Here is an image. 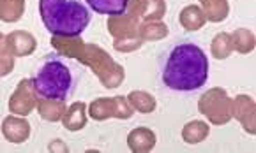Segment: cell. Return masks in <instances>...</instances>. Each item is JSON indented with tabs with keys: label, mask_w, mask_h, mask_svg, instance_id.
Masks as SVG:
<instances>
[{
	"label": "cell",
	"mask_w": 256,
	"mask_h": 153,
	"mask_svg": "<svg viewBox=\"0 0 256 153\" xmlns=\"http://www.w3.org/2000/svg\"><path fill=\"white\" fill-rule=\"evenodd\" d=\"M129 2L131 0H87V4L98 14H108V16L124 14Z\"/></svg>",
	"instance_id": "obj_14"
},
{
	"label": "cell",
	"mask_w": 256,
	"mask_h": 153,
	"mask_svg": "<svg viewBox=\"0 0 256 153\" xmlns=\"http://www.w3.org/2000/svg\"><path fill=\"white\" fill-rule=\"evenodd\" d=\"M128 101H129V104L132 106V109L144 113V115L152 113L156 109V106H158L156 99L152 97L148 92H142V90H134V92H131L129 97H128Z\"/></svg>",
	"instance_id": "obj_20"
},
{
	"label": "cell",
	"mask_w": 256,
	"mask_h": 153,
	"mask_svg": "<svg viewBox=\"0 0 256 153\" xmlns=\"http://www.w3.org/2000/svg\"><path fill=\"white\" fill-rule=\"evenodd\" d=\"M256 106L249 95H238L234 101V116L242 124L248 134H254L256 132Z\"/></svg>",
	"instance_id": "obj_9"
},
{
	"label": "cell",
	"mask_w": 256,
	"mask_h": 153,
	"mask_svg": "<svg viewBox=\"0 0 256 153\" xmlns=\"http://www.w3.org/2000/svg\"><path fill=\"white\" fill-rule=\"evenodd\" d=\"M230 39H232L234 49L242 53V55H248V53H251L252 49H254V35H252L251 30L238 28L230 35Z\"/></svg>",
	"instance_id": "obj_21"
},
{
	"label": "cell",
	"mask_w": 256,
	"mask_h": 153,
	"mask_svg": "<svg viewBox=\"0 0 256 153\" xmlns=\"http://www.w3.org/2000/svg\"><path fill=\"white\" fill-rule=\"evenodd\" d=\"M12 65H14L12 55H9V53L0 55V78H2V76H8L9 72L12 71Z\"/></svg>",
	"instance_id": "obj_25"
},
{
	"label": "cell",
	"mask_w": 256,
	"mask_h": 153,
	"mask_svg": "<svg viewBox=\"0 0 256 153\" xmlns=\"http://www.w3.org/2000/svg\"><path fill=\"white\" fill-rule=\"evenodd\" d=\"M36 94L41 99L66 101L74 92V78L68 65L56 55H50L39 65L34 78Z\"/></svg>",
	"instance_id": "obj_3"
},
{
	"label": "cell",
	"mask_w": 256,
	"mask_h": 153,
	"mask_svg": "<svg viewBox=\"0 0 256 153\" xmlns=\"http://www.w3.org/2000/svg\"><path fill=\"white\" fill-rule=\"evenodd\" d=\"M36 95L38 94L34 88V79H22L18 88L14 90V94L9 99V111L22 116L30 115L32 109L38 106Z\"/></svg>",
	"instance_id": "obj_7"
},
{
	"label": "cell",
	"mask_w": 256,
	"mask_h": 153,
	"mask_svg": "<svg viewBox=\"0 0 256 153\" xmlns=\"http://www.w3.org/2000/svg\"><path fill=\"white\" fill-rule=\"evenodd\" d=\"M62 124L68 131H82L87 125V106L83 102H74L71 108H68L62 115Z\"/></svg>",
	"instance_id": "obj_13"
},
{
	"label": "cell",
	"mask_w": 256,
	"mask_h": 153,
	"mask_svg": "<svg viewBox=\"0 0 256 153\" xmlns=\"http://www.w3.org/2000/svg\"><path fill=\"white\" fill-rule=\"evenodd\" d=\"M138 21L136 18L129 14H118V16H110L108 19V28L110 34L115 37V42L118 41H129V39H140L138 37Z\"/></svg>",
	"instance_id": "obj_8"
},
{
	"label": "cell",
	"mask_w": 256,
	"mask_h": 153,
	"mask_svg": "<svg viewBox=\"0 0 256 153\" xmlns=\"http://www.w3.org/2000/svg\"><path fill=\"white\" fill-rule=\"evenodd\" d=\"M2 134L9 143H25L30 136V125L25 118H18V116H8L2 124Z\"/></svg>",
	"instance_id": "obj_11"
},
{
	"label": "cell",
	"mask_w": 256,
	"mask_h": 153,
	"mask_svg": "<svg viewBox=\"0 0 256 153\" xmlns=\"http://www.w3.org/2000/svg\"><path fill=\"white\" fill-rule=\"evenodd\" d=\"M208 136V125L200 120H194V122H189L184 129H182V138L189 145H196V143L205 141Z\"/></svg>",
	"instance_id": "obj_19"
},
{
	"label": "cell",
	"mask_w": 256,
	"mask_h": 153,
	"mask_svg": "<svg viewBox=\"0 0 256 153\" xmlns=\"http://www.w3.org/2000/svg\"><path fill=\"white\" fill-rule=\"evenodd\" d=\"M202 5H204L205 18L214 23L222 21L230 12V5H228L226 0H204Z\"/></svg>",
	"instance_id": "obj_18"
},
{
	"label": "cell",
	"mask_w": 256,
	"mask_h": 153,
	"mask_svg": "<svg viewBox=\"0 0 256 153\" xmlns=\"http://www.w3.org/2000/svg\"><path fill=\"white\" fill-rule=\"evenodd\" d=\"M88 115L94 120H106V118L128 120L132 116V106L122 95H118V97L96 99L88 106Z\"/></svg>",
	"instance_id": "obj_6"
},
{
	"label": "cell",
	"mask_w": 256,
	"mask_h": 153,
	"mask_svg": "<svg viewBox=\"0 0 256 153\" xmlns=\"http://www.w3.org/2000/svg\"><path fill=\"white\" fill-rule=\"evenodd\" d=\"M6 44H8V51L12 56H26L30 53L36 51L38 48V42L36 37L28 32H23V30H16L6 37Z\"/></svg>",
	"instance_id": "obj_10"
},
{
	"label": "cell",
	"mask_w": 256,
	"mask_h": 153,
	"mask_svg": "<svg viewBox=\"0 0 256 153\" xmlns=\"http://www.w3.org/2000/svg\"><path fill=\"white\" fill-rule=\"evenodd\" d=\"M78 60L87 64L92 71L98 74L106 88H115L124 81V71L118 64H115L104 49L98 48L94 44H83Z\"/></svg>",
	"instance_id": "obj_4"
},
{
	"label": "cell",
	"mask_w": 256,
	"mask_h": 153,
	"mask_svg": "<svg viewBox=\"0 0 256 153\" xmlns=\"http://www.w3.org/2000/svg\"><path fill=\"white\" fill-rule=\"evenodd\" d=\"M39 115L46 122H58L62 120V115L66 111L64 101H53V99H42L38 102Z\"/></svg>",
	"instance_id": "obj_16"
},
{
	"label": "cell",
	"mask_w": 256,
	"mask_h": 153,
	"mask_svg": "<svg viewBox=\"0 0 256 153\" xmlns=\"http://www.w3.org/2000/svg\"><path fill=\"white\" fill-rule=\"evenodd\" d=\"M4 53L9 51H8V44H6V35L0 34V55H4Z\"/></svg>",
	"instance_id": "obj_26"
},
{
	"label": "cell",
	"mask_w": 256,
	"mask_h": 153,
	"mask_svg": "<svg viewBox=\"0 0 256 153\" xmlns=\"http://www.w3.org/2000/svg\"><path fill=\"white\" fill-rule=\"evenodd\" d=\"M25 11V0H0V19L6 23H16Z\"/></svg>",
	"instance_id": "obj_17"
},
{
	"label": "cell",
	"mask_w": 256,
	"mask_h": 153,
	"mask_svg": "<svg viewBox=\"0 0 256 153\" xmlns=\"http://www.w3.org/2000/svg\"><path fill=\"white\" fill-rule=\"evenodd\" d=\"M180 25L184 26L189 32H194V30H200L205 25L207 18H205L204 9H200L198 5H188L186 9H182L180 12Z\"/></svg>",
	"instance_id": "obj_15"
},
{
	"label": "cell",
	"mask_w": 256,
	"mask_h": 153,
	"mask_svg": "<svg viewBox=\"0 0 256 153\" xmlns=\"http://www.w3.org/2000/svg\"><path fill=\"white\" fill-rule=\"evenodd\" d=\"M128 145L134 153L150 152L156 146V134L147 127H138L128 136Z\"/></svg>",
	"instance_id": "obj_12"
},
{
	"label": "cell",
	"mask_w": 256,
	"mask_h": 153,
	"mask_svg": "<svg viewBox=\"0 0 256 153\" xmlns=\"http://www.w3.org/2000/svg\"><path fill=\"white\" fill-rule=\"evenodd\" d=\"M168 35V28L161 21H145L138 26V37L142 41H158Z\"/></svg>",
	"instance_id": "obj_22"
},
{
	"label": "cell",
	"mask_w": 256,
	"mask_h": 153,
	"mask_svg": "<svg viewBox=\"0 0 256 153\" xmlns=\"http://www.w3.org/2000/svg\"><path fill=\"white\" fill-rule=\"evenodd\" d=\"M46 28L58 37H78L90 23V11L83 0H39Z\"/></svg>",
	"instance_id": "obj_2"
},
{
	"label": "cell",
	"mask_w": 256,
	"mask_h": 153,
	"mask_svg": "<svg viewBox=\"0 0 256 153\" xmlns=\"http://www.w3.org/2000/svg\"><path fill=\"white\" fill-rule=\"evenodd\" d=\"M161 81L174 92H196L207 83L208 58L189 41H177L159 58Z\"/></svg>",
	"instance_id": "obj_1"
},
{
	"label": "cell",
	"mask_w": 256,
	"mask_h": 153,
	"mask_svg": "<svg viewBox=\"0 0 256 153\" xmlns=\"http://www.w3.org/2000/svg\"><path fill=\"white\" fill-rule=\"evenodd\" d=\"M234 51L232 46V39L228 34H218L216 39L212 41V55L218 60H224L230 56V53Z\"/></svg>",
	"instance_id": "obj_24"
},
{
	"label": "cell",
	"mask_w": 256,
	"mask_h": 153,
	"mask_svg": "<svg viewBox=\"0 0 256 153\" xmlns=\"http://www.w3.org/2000/svg\"><path fill=\"white\" fill-rule=\"evenodd\" d=\"M166 11V5L162 0H144V9L140 19L144 21H159Z\"/></svg>",
	"instance_id": "obj_23"
},
{
	"label": "cell",
	"mask_w": 256,
	"mask_h": 153,
	"mask_svg": "<svg viewBox=\"0 0 256 153\" xmlns=\"http://www.w3.org/2000/svg\"><path fill=\"white\" fill-rule=\"evenodd\" d=\"M198 109L214 125H224L234 116V101L228 97V94L222 88H212L202 95Z\"/></svg>",
	"instance_id": "obj_5"
},
{
	"label": "cell",
	"mask_w": 256,
	"mask_h": 153,
	"mask_svg": "<svg viewBox=\"0 0 256 153\" xmlns=\"http://www.w3.org/2000/svg\"><path fill=\"white\" fill-rule=\"evenodd\" d=\"M200 2H204V0H200Z\"/></svg>",
	"instance_id": "obj_27"
}]
</instances>
